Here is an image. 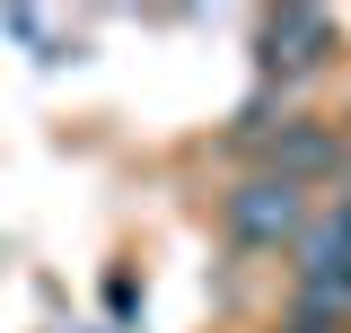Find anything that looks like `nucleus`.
Instances as JSON below:
<instances>
[{
    "mask_svg": "<svg viewBox=\"0 0 351 333\" xmlns=\"http://www.w3.org/2000/svg\"><path fill=\"white\" fill-rule=\"evenodd\" d=\"M219 219H228V237L237 246H255V254H281V246H299V228L316 219L307 210V184H281V175H246L228 202H219Z\"/></svg>",
    "mask_w": 351,
    "mask_h": 333,
    "instance_id": "obj_1",
    "label": "nucleus"
},
{
    "mask_svg": "<svg viewBox=\"0 0 351 333\" xmlns=\"http://www.w3.org/2000/svg\"><path fill=\"white\" fill-rule=\"evenodd\" d=\"M263 44V71L272 79H307V71H325V53H334V18L325 9H272L255 27Z\"/></svg>",
    "mask_w": 351,
    "mask_h": 333,
    "instance_id": "obj_2",
    "label": "nucleus"
},
{
    "mask_svg": "<svg viewBox=\"0 0 351 333\" xmlns=\"http://www.w3.org/2000/svg\"><path fill=\"white\" fill-rule=\"evenodd\" d=\"M343 166V132L334 123H281L263 132V175H281V184H325Z\"/></svg>",
    "mask_w": 351,
    "mask_h": 333,
    "instance_id": "obj_3",
    "label": "nucleus"
},
{
    "mask_svg": "<svg viewBox=\"0 0 351 333\" xmlns=\"http://www.w3.org/2000/svg\"><path fill=\"white\" fill-rule=\"evenodd\" d=\"M343 263H351V202H334L325 219H307V228H299V246H290V272L307 281V272H343Z\"/></svg>",
    "mask_w": 351,
    "mask_h": 333,
    "instance_id": "obj_4",
    "label": "nucleus"
},
{
    "mask_svg": "<svg viewBox=\"0 0 351 333\" xmlns=\"http://www.w3.org/2000/svg\"><path fill=\"white\" fill-rule=\"evenodd\" d=\"M290 316H325V325H351V263L343 272H307L299 298H290Z\"/></svg>",
    "mask_w": 351,
    "mask_h": 333,
    "instance_id": "obj_5",
    "label": "nucleus"
},
{
    "mask_svg": "<svg viewBox=\"0 0 351 333\" xmlns=\"http://www.w3.org/2000/svg\"><path fill=\"white\" fill-rule=\"evenodd\" d=\"M281 333H351V325H325V316H290Z\"/></svg>",
    "mask_w": 351,
    "mask_h": 333,
    "instance_id": "obj_6",
    "label": "nucleus"
},
{
    "mask_svg": "<svg viewBox=\"0 0 351 333\" xmlns=\"http://www.w3.org/2000/svg\"><path fill=\"white\" fill-rule=\"evenodd\" d=\"M343 123H351V114H343Z\"/></svg>",
    "mask_w": 351,
    "mask_h": 333,
    "instance_id": "obj_7",
    "label": "nucleus"
}]
</instances>
